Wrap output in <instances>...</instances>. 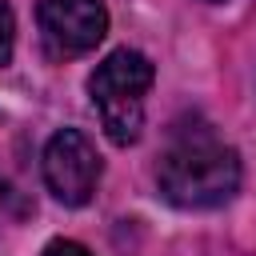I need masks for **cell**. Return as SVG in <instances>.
Masks as SVG:
<instances>
[{"mask_svg": "<svg viewBox=\"0 0 256 256\" xmlns=\"http://www.w3.org/2000/svg\"><path fill=\"white\" fill-rule=\"evenodd\" d=\"M156 184L176 208H216L240 188V156L212 128H180L156 168Z\"/></svg>", "mask_w": 256, "mask_h": 256, "instance_id": "cell-1", "label": "cell"}, {"mask_svg": "<svg viewBox=\"0 0 256 256\" xmlns=\"http://www.w3.org/2000/svg\"><path fill=\"white\" fill-rule=\"evenodd\" d=\"M152 76L156 72L148 64V56H140L132 48L108 52L96 64V72L88 76L92 104H96L100 124L112 144H136V136L144 128V96L152 88Z\"/></svg>", "mask_w": 256, "mask_h": 256, "instance_id": "cell-2", "label": "cell"}, {"mask_svg": "<svg viewBox=\"0 0 256 256\" xmlns=\"http://www.w3.org/2000/svg\"><path fill=\"white\" fill-rule=\"evenodd\" d=\"M40 172H44L48 192L60 204L80 208V204L92 200V192L100 184V152H96V144L80 128H60L44 144Z\"/></svg>", "mask_w": 256, "mask_h": 256, "instance_id": "cell-3", "label": "cell"}, {"mask_svg": "<svg viewBox=\"0 0 256 256\" xmlns=\"http://www.w3.org/2000/svg\"><path fill=\"white\" fill-rule=\"evenodd\" d=\"M40 40L52 60L92 52L108 32V8L100 0H40L36 8Z\"/></svg>", "mask_w": 256, "mask_h": 256, "instance_id": "cell-4", "label": "cell"}, {"mask_svg": "<svg viewBox=\"0 0 256 256\" xmlns=\"http://www.w3.org/2000/svg\"><path fill=\"white\" fill-rule=\"evenodd\" d=\"M12 44H16V16H12V8L0 0V68L12 60Z\"/></svg>", "mask_w": 256, "mask_h": 256, "instance_id": "cell-5", "label": "cell"}, {"mask_svg": "<svg viewBox=\"0 0 256 256\" xmlns=\"http://www.w3.org/2000/svg\"><path fill=\"white\" fill-rule=\"evenodd\" d=\"M44 256H92V252L84 244H76V240H52L44 248Z\"/></svg>", "mask_w": 256, "mask_h": 256, "instance_id": "cell-6", "label": "cell"}]
</instances>
